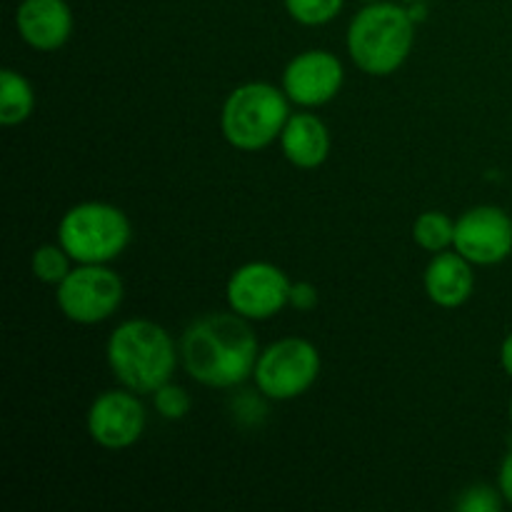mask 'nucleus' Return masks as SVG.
Segmentation results:
<instances>
[{
	"label": "nucleus",
	"mask_w": 512,
	"mask_h": 512,
	"mask_svg": "<svg viewBox=\"0 0 512 512\" xmlns=\"http://www.w3.org/2000/svg\"><path fill=\"white\" fill-rule=\"evenodd\" d=\"M145 430V408L133 390H108L95 403L88 413V433L100 448L105 450H125L140 440Z\"/></svg>",
	"instance_id": "obj_10"
},
{
	"label": "nucleus",
	"mask_w": 512,
	"mask_h": 512,
	"mask_svg": "<svg viewBox=\"0 0 512 512\" xmlns=\"http://www.w3.org/2000/svg\"><path fill=\"white\" fill-rule=\"evenodd\" d=\"M285 8L298 23L323 25L340 13L343 0H285Z\"/></svg>",
	"instance_id": "obj_18"
},
{
	"label": "nucleus",
	"mask_w": 512,
	"mask_h": 512,
	"mask_svg": "<svg viewBox=\"0 0 512 512\" xmlns=\"http://www.w3.org/2000/svg\"><path fill=\"white\" fill-rule=\"evenodd\" d=\"M288 118V100L275 85L245 83L225 100L220 128L233 148L253 153L273 143L283 133Z\"/></svg>",
	"instance_id": "obj_4"
},
{
	"label": "nucleus",
	"mask_w": 512,
	"mask_h": 512,
	"mask_svg": "<svg viewBox=\"0 0 512 512\" xmlns=\"http://www.w3.org/2000/svg\"><path fill=\"white\" fill-rule=\"evenodd\" d=\"M153 398H155V408H158V413L163 415V418L180 420L188 415L190 398L183 388H178V385L165 383L163 388L155 390Z\"/></svg>",
	"instance_id": "obj_19"
},
{
	"label": "nucleus",
	"mask_w": 512,
	"mask_h": 512,
	"mask_svg": "<svg viewBox=\"0 0 512 512\" xmlns=\"http://www.w3.org/2000/svg\"><path fill=\"white\" fill-rule=\"evenodd\" d=\"M460 510L468 512H495L500 510V495L493 488H485V485H475V488L465 490V495L458 503Z\"/></svg>",
	"instance_id": "obj_20"
},
{
	"label": "nucleus",
	"mask_w": 512,
	"mask_h": 512,
	"mask_svg": "<svg viewBox=\"0 0 512 512\" xmlns=\"http://www.w3.org/2000/svg\"><path fill=\"white\" fill-rule=\"evenodd\" d=\"M123 303V280L105 265H80L58 285V308L68 320L95 325Z\"/></svg>",
	"instance_id": "obj_7"
},
{
	"label": "nucleus",
	"mask_w": 512,
	"mask_h": 512,
	"mask_svg": "<svg viewBox=\"0 0 512 512\" xmlns=\"http://www.w3.org/2000/svg\"><path fill=\"white\" fill-rule=\"evenodd\" d=\"M280 145H283L285 158L298 168H318L325 163L330 153V135L328 128L320 118L310 113L290 115L280 133Z\"/></svg>",
	"instance_id": "obj_14"
},
{
	"label": "nucleus",
	"mask_w": 512,
	"mask_h": 512,
	"mask_svg": "<svg viewBox=\"0 0 512 512\" xmlns=\"http://www.w3.org/2000/svg\"><path fill=\"white\" fill-rule=\"evenodd\" d=\"M510 423H512V403H510Z\"/></svg>",
	"instance_id": "obj_25"
},
{
	"label": "nucleus",
	"mask_w": 512,
	"mask_h": 512,
	"mask_svg": "<svg viewBox=\"0 0 512 512\" xmlns=\"http://www.w3.org/2000/svg\"><path fill=\"white\" fill-rule=\"evenodd\" d=\"M455 250L470 263L495 265L512 253V220L505 210L480 205L455 223Z\"/></svg>",
	"instance_id": "obj_9"
},
{
	"label": "nucleus",
	"mask_w": 512,
	"mask_h": 512,
	"mask_svg": "<svg viewBox=\"0 0 512 512\" xmlns=\"http://www.w3.org/2000/svg\"><path fill=\"white\" fill-rule=\"evenodd\" d=\"M293 283L270 263H248L228 280V303L248 320H268L290 303Z\"/></svg>",
	"instance_id": "obj_8"
},
{
	"label": "nucleus",
	"mask_w": 512,
	"mask_h": 512,
	"mask_svg": "<svg viewBox=\"0 0 512 512\" xmlns=\"http://www.w3.org/2000/svg\"><path fill=\"white\" fill-rule=\"evenodd\" d=\"M18 33L30 48L58 50L73 33V13L65 0H23L15 13Z\"/></svg>",
	"instance_id": "obj_12"
},
{
	"label": "nucleus",
	"mask_w": 512,
	"mask_h": 512,
	"mask_svg": "<svg viewBox=\"0 0 512 512\" xmlns=\"http://www.w3.org/2000/svg\"><path fill=\"white\" fill-rule=\"evenodd\" d=\"M35 108V95L28 80L15 70L0 73V123L18 125L30 118Z\"/></svg>",
	"instance_id": "obj_15"
},
{
	"label": "nucleus",
	"mask_w": 512,
	"mask_h": 512,
	"mask_svg": "<svg viewBox=\"0 0 512 512\" xmlns=\"http://www.w3.org/2000/svg\"><path fill=\"white\" fill-rule=\"evenodd\" d=\"M70 255L65 253L63 245H43L33 253V260H30V268H33L35 278L43 280V283L60 285L65 280V275L70 273L68 265Z\"/></svg>",
	"instance_id": "obj_17"
},
{
	"label": "nucleus",
	"mask_w": 512,
	"mask_h": 512,
	"mask_svg": "<svg viewBox=\"0 0 512 512\" xmlns=\"http://www.w3.org/2000/svg\"><path fill=\"white\" fill-rule=\"evenodd\" d=\"M108 365L125 390L153 395L173 378L178 348L158 323L128 320L110 335Z\"/></svg>",
	"instance_id": "obj_2"
},
{
	"label": "nucleus",
	"mask_w": 512,
	"mask_h": 512,
	"mask_svg": "<svg viewBox=\"0 0 512 512\" xmlns=\"http://www.w3.org/2000/svg\"><path fill=\"white\" fill-rule=\"evenodd\" d=\"M248 318L213 313L195 320L180 340V360L193 380L208 388H233L255 373L258 340Z\"/></svg>",
	"instance_id": "obj_1"
},
{
	"label": "nucleus",
	"mask_w": 512,
	"mask_h": 512,
	"mask_svg": "<svg viewBox=\"0 0 512 512\" xmlns=\"http://www.w3.org/2000/svg\"><path fill=\"white\" fill-rule=\"evenodd\" d=\"M343 85V65L328 50H308L288 63L283 90L293 103L315 108L338 95Z\"/></svg>",
	"instance_id": "obj_11"
},
{
	"label": "nucleus",
	"mask_w": 512,
	"mask_h": 512,
	"mask_svg": "<svg viewBox=\"0 0 512 512\" xmlns=\"http://www.w3.org/2000/svg\"><path fill=\"white\" fill-rule=\"evenodd\" d=\"M475 275L470 260L455 253H438L425 270V290L428 298L440 308H458L473 295Z\"/></svg>",
	"instance_id": "obj_13"
},
{
	"label": "nucleus",
	"mask_w": 512,
	"mask_h": 512,
	"mask_svg": "<svg viewBox=\"0 0 512 512\" xmlns=\"http://www.w3.org/2000/svg\"><path fill=\"white\" fill-rule=\"evenodd\" d=\"M315 303H318V293L310 283H298L290 288V305L298 310H313Z\"/></svg>",
	"instance_id": "obj_21"
},
{
	"label": "nucleus",
	"mask_w": 512,
	"mask_h": 512,
	"mask_svg": "<svg viewBox=\"0 0 512 512\" xmlns=\"http://www.w3.org/2000/svg\"><path fill=\"white\" fill-rule=\"evenodd\" d=\"M415 40L410 10L395 3H373L360 10L348 28L353 63L368 75H390L408 60Z\"/></svg>",
	"instance_id": "obj_3"
},
{
	"label": "nucleus",
	"mask_w": 512,
	"mask_h": 512,
	"mask_svg": "<svg viewBox=\"0 0 512 512\" xmlns=\"http://www.w3.org/2000/svg\"><path fill=\"white\" fill-rule=\"evenodd\" d=\"M58 240L80 265H105L128 248L130 223L115 205L80 203L60 220Z\"/></svg>",
	"instance_id": "obj_5"
},
{
	"label": "nucleus",
	"mask_w": 512,
	"mask_h": 512,
	"mask_svg": "<svg viewBox=\"0 0 512 512\" xmlns=\"http://www.w3.org/2000/svg\"><path fill=\"white\" fill-rule=\"evenodd\" d=\"M403 3H410V5H415V3H425V0H403Z\"/></svg>",
	"instance_id": "obj_24"
},
{
	"label": "nucleus",
	"mask_w": 512,
	"mask_h": 512,
	"mask_svg": "<svg viewBox=\"0 0 512 512\" xmlns=\"http://www.w3.org/2000/svg\"><path fill=\"white\" fill-rule=\"evenodd\" d=\"M320 355L303 338H285L265 348L255 363V383L273 400H293L318 380Z\"/></svg>",
	"instance_id": "obj_6"
},
{
	"label": "nucleus",
	"mask_w": 512,
	"mask_h": 512,
	"mask_svg": "<svg viewBox=\"0 0 512 512\" xmlns=\"http://www.w3.org/2000/svg\"><path fill=\"white\" fill-rule=\"evenodd\" d=\"M500 363H503L505 373L512 378V335H508L503 343V348H500Z\"/></svg>",
	"instance_id": "obj_23"
},
{
	"label": "nucleus",
	"mask_w": 512,
	"mask_h": 512,
	"mask_svg": "<svg viewBox=\"0 0 512 512\" xmlns=\"http://www.w3.org/2000/svg\"><path fill=\"white\" fill-rule=\"evenodd\" d=\"M413 238L428 253H443L455 243V223L445 213H423L413 225Z\"/></svg>",
	"instance_id": "obj_16"
},
{
	"label": "nucleus",
	"mask_w": 512,
	"mask_h": 512,
	"mask_svg": "<svg viewBox=\"0 0 512 512\" xmlns=\"http://www.w3.org/2000/svg\"><path fill=\"white\" fill-rule=\"evenodd\" d=\"M498 483H500V495H503V498L512 505V448H510V453L505 455L503 465H500Z\"/></svg>",
	"instance_id": "obj_22"
}]
</instances>
